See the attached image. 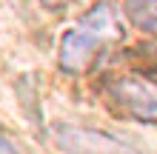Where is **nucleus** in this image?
I'll list each match as a JSON object with an SVG mask.
<instances>
[{
	"mask_svg": "<svg viewBox=\"0 0 157 154\" xmlns=\"http://www.w3.org/2000/svg\"><path fill=\"white\" fill-rule=\"evenodd\" d=\"M123 12L137 29L157 34V0H123Z\"/></svg>",
	"mask_w": 157,
	"mask_h": 154,
	"instance_id": "nucleus-4",
	"label": "nucleus"
},
{
	"mask_svg": "<svg viewBox=\"0 0 157 154\" xmlns=\"http://www.w3.org/2000/svg\"><path fill=\"white\" fill-rule=\"evenodd\" d=\"M60 148H66L69 154H134L128 146H123L120 140L109 137L103 131H89V129H71V126H60L54 131Z\"/></svg>",
	"mask_w": 157,
	"mask_h": 154,
	"instance_id": "nucleus-3",
	"label": "nucleus"
},
{
	"mask_svg": "<svg viewBox=\"0 0 157 154\" xmlns=\"http://www.w3.org/2000/svg\"><path fill=\"white\" fill-rule=\"evenodd\" d=\"M123 37V26L117 20L112 3H97L89 14H83L71 29L63 34L60 43V66L66 71H83L91 57L112 40Z\"/></svg>",
	"mask_w": 157,
	"mask_h": 154,
	"instance_id": "nucleus-1",
	"label": "nucleus"
},
{
	"mask_svg": "<svg viewBox=\"0 0 157 154\" xmlns=\"http://www.w3.org/2000/svg\"><path fill=\"white\" fill-rule=\"evenodd\" d=\"M0 154H17V148H14V143L6 137L3 131H0Z\"/></svg>",
	"mask_w": 157,
	"mask_h": 154,
	"instance_id": "nucleus-5",
	"label": "nucleus"
},
{
	"mask_svg": "<svg viewBox=\"0 0 157 154\" xmlns=\"http://www.w3.org/2000/svg\"><path fill=\"white\" fill-rule=\"evenodd\" d=\"M112 103L140 123H157V83L140 74L117 77L106 86Z\"/></svg>",
	"mask_w": 157,
	"mask_h": 154,
	"instance_id": "nucleus-2",
	"label": "nucleus"
}]
</instances>
